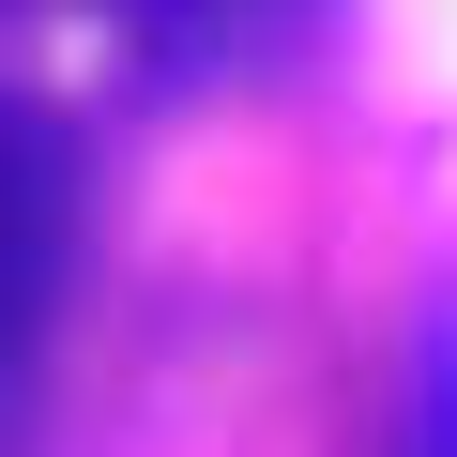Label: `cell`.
I'll return each instance as SVG.
<instances>
[{
	"label": "cell",
	"instance_id": "6da1fadb",
	"mask_svg": "<svg viewBox=\"0 0 457 457\" xmlns=\"http://www.w3.org/2000/svg\"><path fill=\"white\" fill-rule=\"evenodd\" d=\"M46 260H62V168H46V137H16V122H0V351L31 336Z\"/></svg>",
	"mask_w": 457,
	"mask_h": 457
}]
</instances>
